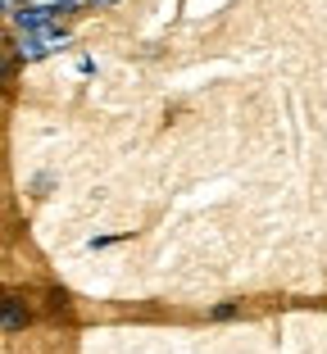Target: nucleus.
Masks as SVG:
<instances>
[{
  "mask_svg": "<svg viewBox=\"0 0 327 354\" xmlns=\"http://www.w3.org/2000/svg\"><path fill=\"white\" fill-rule=\"evenodd\" d=\"M50 23H55V14L41 10V5H28V10L14 14V28H23V32H41V28H50Z\"/></svg>",
  "mask_w": 327,
  "mask_h": 354,
  "instance_id": "obj_1",
  "label": "nucleus"
},
{
  "mask_svg": "<svg viewBox=\"0 0 327 354\" xmlns=\"http://www.w3.org/2000/svg\"><path fill=\"white\" fill-rule=\"evenodd\" d=\"M19 10H23V0H5V14H10V19H14Z\"/></svg>",
  "mask_w": 327,
  "mask_h": 354,
  "instance_id": "obj_4",
  "label": "nucleus"
},
{
  "mask_svg": "<svg viewBox=\"0 0 327 354\" xmlns=\"http://www.w3.org/2000/svg\"><path fill=\"white\" fill-rule=\"evenodd\" d=\"M95 5H109V0H95Z\"/></svg>",
  "mask_w": 327,
  "mask_h": 354,
  "instance_id": "obj_5",
  "label": "nucleus"
},
{
  "mask_svg": "<svg viewBox=\"0 0 327 354\" xmlns=\"http://www.w3.org/2000/svg\"><path fill=\"white\" fill-rule=\"evenodd\" d=\"M23 323H28V309H23L19 300H10V304H5V327H10V332H19Z\"/></svg>",
  "mask_w": 327,
  "mask_h": 354,
  "instance_id": "obj_3",
  "label": "nucleus"
},
{
  "mask_svg": "<svg viewBox=\"0 0 327 354\" xmlns=\"http://www.w3.org/2000/svg\"><path fill=\"white\" fill-rule=\"evenodd\" d=\"M23 37H32L41 55H50V50H64V41H68V37H64V32L55 28V23H50V28H41V32H23Z\"/></svg>",
  "mask_w": 327,
  "mask_h": 354,
  "instance_id": "obj_2",
  "label": "nucleus"
}]
</instances>
